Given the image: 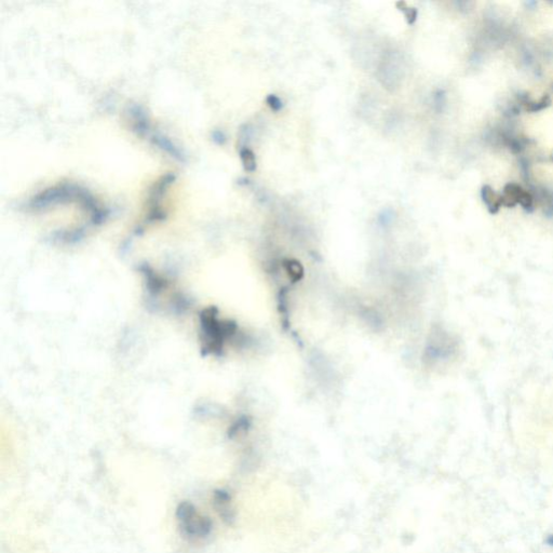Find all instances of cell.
Returning a JSON list of instances; mask_svg holds the SVG:
<instances>
[{
    "label": "cell",
    "mask_w": 553,
    "mask_h": 553,
    "mask_svg": "<svg viewBox=\"0 0 553 553\" xmlns=\"http://www.w3.org/2000/svg\"><path fill=\"white\" fill-rule=\"evenodd\" d=\"M241 159H242V162H243L244 169L246 171H249V172L255 171V169H256V160H255V155L253 154L252 151H250V149H248V148H244L243 151L241 152Z\"/></svg>",
    "instance_id": "obj_2"
},
{
    "label": "cell",
    "mask_w": 553,
    "mask_h": 553,
    "mask_svg": "<svg viewBox=\"0 0 553 553\" xmlns=\"http://www.w3.org/2000/svg\"><path fill=\"white\" fill-rule=\"evenodd\" d=\"M177 520L183 533L191 539H201L210 535L211 522L201 517L195 508L187 503L179 506Z\"/></svg>",
    "instance_id": "obj_1"
},
{
    "label": "cell",
    "mask_w": 553,
    "mask_h": 553,
    "mask_svg": "<svg viewBox=\"0 0 553 553\" xmlns=\"http://www.w3.org/2000/svg\"><path fill=\"white\" fill-rule=\"evenodd\" d=\"M266 101H267L268 106L270 107L271 110L275 111V113H276V111H280L283 108L282 100L279 98V96H276L275 94L268 95V98H267Z\"/></svg>",
    "instance_id": "obj_3"
}]
</instances>
